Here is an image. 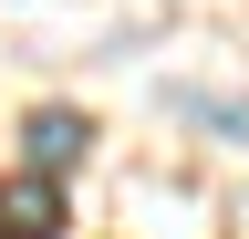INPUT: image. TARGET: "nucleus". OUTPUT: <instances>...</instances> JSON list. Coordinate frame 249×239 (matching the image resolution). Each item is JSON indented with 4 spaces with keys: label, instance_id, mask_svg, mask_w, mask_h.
I'll use <instances>...</instances> for the list:
<instances>
[{
    "label": "nucleus",
    "instance_id": "nucleus-2",
    "mask_svg": "<svg viewBox=\"0 0 249 239\" xmlns=\"http://www.w3.org/2000/svg\"><path fill=\"white\" fill-rule=\"evenodd\" d=\"M83 146H93L83 114H31V166H42V177H52V166H73Z\"/></svg>",
    "mask_w": 249,
    "mask_h": 239
},
{
    "label": "nucleus",
    "instance_id": "nucleus-1",
    "mask_svg": "<svg viewBox=\"0 0 249 239\" xmlns=\"http://www.w3.org/2000/svg\"><path fill=\"white\" fill-rule=\"evenodd\" d=\"M62 229V187H52V177L42 166H31V177H0V239H52Z\"/></svg>",
    "mask_w": 249,
    "mask_h": 239
}]
</instances>
